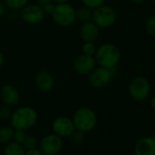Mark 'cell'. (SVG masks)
Masks as SVG:
<instances>
[{"label": "cell", "mask_w": 155, "mask_h": 155, "mask_svg": "<svg viewBox=\"0 0 155 155\" xmlns=\"http://www.w3.org/2000/svg\"><path fill=\"white\" fill-rule=\"evenodd\" d=\"M27 133L25 130H14V134H13V139L12 140L19 143V144H23L25 139H26Z\"/></svg>", "instance_id": "obj_25"}, {"label": "cell", "mask_w": 155, "mask_h": 155, "mask_svg": "<svg viewBox=\"0 0 155 155\" xmlns=\"http://www.w3.org/2000/svg\"><path fill=\"white\" fill-rule=\"evenodd\" d=\"M70 140L71 143L75 146H81L84 143L85 141V133L80 130H75L71 135H70Z\"/></svg>", "instance_id": "obj_20"}, {"label": "cell", "mask_w": 155, "mask_h": 155, "mask_svg": "<svg viewBox=\"0 0 155 155\" xmlns=\"http://www.w3.org/2000/svg\"><path fill=\"white\" fill-rule=\"evenodd\" d=\"M2 120V117H1V114H0V120Z\"/></svg>", "instance_id": "obj_36"}, {"label": "cell", "mask_w": 155, "mask_h": 155, "mask_svg": "<svg viewBox=\"0 0 155 155\" xmlns=\"http://www.w3.org/2000/svg\"><path fill=\"white\" fill-rule=\"evenodd\" d=\"M12 111L13 110H11V107L4 105L1 109H0V114H1L2 120H8V119H10Z\"/></svg>", "instance_id": "obj_26"}, {"label": "cell", "mask_w": 155, "mask_h": 155, "mask_svg": "<svg viewBox=\"0 0 155 155\" xmlns=\"http://www.w3.org/2000/svg\"><path fill=\"white\" fill-rule=\"evenodd\" d=\"M35 86L41 92H49L53 90L55 86V79L53 75L47 71L41 70L38 72L35 76Z\"/></svg>", "instance_id": "obj_13"}, {"label": "cell", "mask_w": 155, "mask_h": 155, "mask_svg": "<svg viewBox=\"0 0 155 155\" xmlns=\"http://www.w3.org/2000/svg\"><path fill=\"white\" fill-rule=\"evenodd\" d=\"M25 155H44L41 150L37 147V148H33V149H28L26 150Z\"/></svg>", "instance_id": "obj_28"}, {"label": "cell", "mask_w": 155, "mask_h": 155, "mask_svg": "<svg viewBox=\"0 0 155 155\" xmlns=\"http://www.w3.org/2000/svg\"><path fill=\"white\" fill-rule=\"evenodd\" d=\"M97 66L108 69L115 68L121 58L120 49L114 43L107 42L97 47L94 55Z\"/></svg>", "instance_id": "obj_1"}, {"label": "cell", "mask_w": 155, "mask_h": 155, "mask_svg": "<svg viewBox=\"0 0 155 155\" xmlns=\"http://www.w3.org/2000/svg\"><path fill=\"white\" fill-rule=\"evenodd\" d=\"M128 92L133 101H142L150 96V83L145 77L136 76L129 83Z\"/></svg>", "instance_id": "obj_5"}, {"label": "cell", "mask_w": 155, "mask_h": 155, "mask_svg": "<svg viewBox=\"0 0 155 155\" xmlns=\"http://www.w3.org/2000/svg\"><path fill=\"white\" fill-rule=\"evenodd\" d=\"M72 120L77 130L87 133L96 128L98 116L92 109L89 107H81L74 112Z\"/></svg>", "instance_id": "obj_3"}, {"label": "cell", "mask_w": 155, "mask_h": 155, "mask_svg": "<svg viewBox=\"0 0 155 155\" xmlns=\"http://www.w3.org/2000/svg\"><path fill=\"white\" fill-rule=\"evenodd\" d=\"M54 6L55 5L53 4V2H50V3H48V4L42 6V8L44 10L45 14L46 15H51V13H52V11L54 9Z\"/></svg>", "instance_id": "obj_27"}, {"label": "cell", "mask_w": 155, "mask_h": 155, "mask_svg": "<svg viewBox=\"0 0 155 155\" xmlns=\"http://www.w3.org/2000/svg\"><path fill=\"white\" fill-rule=\"evenodd\" d=\"M113 69H108L102 67H96L88 76L91 87L95 90H102L106 88L113 77Z\"/></svg>", "instance_id": "obj_7"}, {"label": "cell", "mask_w": 155, "mask_h": 155, "mask_svg": "<svg viewBox=\"0 0 155 155\" xmlns=\"http://www.w3.org/2000/svg\"><path fill=\"white\" fill-rule=\"evenodd\" d=\"M38 148L44 155H58L63 148L62 138L55 133H48L38 141Z\"/></svg>", "instance_id": "obj_8"}, {"label": "cell", "mask_w": 155, "mask_h": 155, "mask_svg": "<svg viewBox=\"0 0 155 155\" xmlns=\"http://www.w3.org/2000/svg\"><path fill=\"white\" fill-rule=\"evenodd\" d=\"M100 29L92 20L82 23L80 28V37L83 42H95L100 37Z\"/></svg>", "instance_id": "obj_15"}, {"label": "cell", "mask_w": 155, "mask_h": 155, "mask_svg": "<svg viewBox=\"0 0 155 155\" xmlns=\"http://www.w3.org/2000/svg\"><path fill=\"white\" fill-rule=\"evenodd\" d=\"M150 107L153 110V111L155 112V94L152 96V98L150 100Z\"/></svg>", "instance_id": "obj_31"}, {"label": "cell", "mask_w": 155, "mask_h": 155, "mask_svg": "<svg viewBox=\"0 0 155 155\" xmlns=\"http://www.w3.org/2000/svg\"><path fill=\"white\" fill-rule=\"evenodd\" d=\"M53 133L57 134L60 138H69L70 135L76 130L72 118L67 116L57 117L51 124Z\"/></svg>", "instance_id": "obj_10"}, {"label": "cell", "mask_w": 155, "mask_h": 155, "mask_svg": "<svg viewBox=\"0 0 155 155\" xmlns=\"http://www.w3.org/2000/svg\"><path fill=\"white\" fill-rule=\"evenodd\" d=\"M69 0H52V2L55 4H61V3H68Z\"/></svg>", "instance_id": "obj_33"}, {"label": "cell", "mask_w": 155, "mask_h": 155, "mask_svg": "<svg viewBox=\"0 0 155 155\" xmlns=\"http://www.w3.org/2000/svg\"><path fill=\"white\" fill-rule=\"evenodd\" d=\"M20 16L24 22L29 25H38L41 23L46 14L38 4H28L20 10Z\"/></svg>", "instance_id": "obj_9"}, {"label": "cell", "mask_w": 155, "mask_h": 155, "mask_svg": "<svg viewBox=\"0 0 155 155\" xmlns=\"http://www.w3.org/2000/svg\"><path fill=\"white\" fill-rule=\"evenodd\" d=\"M38 120V114L37 110L30 106H21L12 111L10 120V126L14 130H28L33 128Z\"/></svg>", "instance_id": "obj_2"}, {"label": "cell", "mask_w": 155, "mask_h": 155, "mask_svg": "<svg viewBox=\"0 0 155 155\" xmlns=\"http://www.w3.org/2000/svg\"><path fill=\"white\" fill-rule=\"evenodd\" d=\"M50 2H52V0H37V4H38L41 7Z\"/></svg>", "instance_id": "obj_30"}, {"label": "cell", "mask_w": 155, "mask_h": 155, "mask_svg": "<svg viewBox=\"0 0 155 155\" xmlns=\"http://www.w3.org/2000/svg\"><path fill=\"white\" fill-rule=\"evenodd\" d=\"M150 1H151V2H152L153 4H155V0H150Z\"/></svg>", "instance_id": "obj_35"}, {"label": "cell", "mask_w": 155, "mask_h": 155, "mask_svg": "<svg viewBox=\"0 0 155 155\" xmlns=\"http://www.w3.org/2000/svg\"><path fill=\"white\" fill-rule=\"evenodd\" d=\"M50 16L56 25L68 28L76 22V8L68 2L56 4Z\"/></svg>", "instance_id": "obj_4"}, {"label": "cell", "mask_w": 155, "mask_h": 155, "mask_svg": "<svg viewBox=\"0 0 155 155\" xmlns=\"http://www.w3.org/2000/svg\"><path fill=\"white\" fill-rule=\"evenodd\" d=\"M81 50H82V54L89 55V56H94L95 52L97 50L95 42H84L81 47Z\"/></svg>", "instance_id": "obj_24"}, {"label": "cell", "mask_w": 155, "mask_h": 155, "mask_svg": "<svg viewBox=\"0 0 155 155\" xmlns=\"http://www.w3.org/2000/svg\"><path fill=\"white\" fill-rule=\"evenodd\" d=\"M38 140L37 139L36 136L34 135H28L26 136V139L23 142V146L26 150L28 149H33V148H37L38 146Z\"/></svg>", "instance_id": "obj_22"}, {"label": "cell", "mask_w": 155, "mask_h": 155, "mask_svg": "<svg viewBox=\"0 0 155 155\" xmlns=\"http://www.w3.org/2000/svg\"><path fill=\"white\" fill-rule=\"evenodd\" d=\"M145 30L150 37H155V14L151 15L145 23Z\"/></svg>", "instance_id": "obj_21"}, {"label": "cell", "mask_w": 155, "mask_h": 155, "mask_svg": "<svg viewBox=\"0 0 155 155\" xmlns=\"http://www.w3.org/2000/svg\"><path fill=\"white\" fill-rule=\"evenodd\" d=\"M14 129L11 126L0 127V144H7L13 139Z\"/></svg>", "instance_id": "obj_18"}, {"label": "cell", "mask_w": 155, "mask_h": 155, "mask_svg": "<svg viewBox=\"0 0 155 155\" xmlns=\"http://www.w3.org/2000/svg\"><path fill=\"white\" fill-rule=\"evenodd\" d=\"M7 8L5 6V4L3 3V1H0V18H2L5 16L6 12H7Z\"/></svg>", "instance_id": "obj_29"}, {"label": "cell", "mask_w": 155, "mask_h": 155, "mask_svg": "<svg viewBox=\"0 0 155 155\" xmlns=\"http://www.w3.org/2000/svg\"><path fill=\"white\" fill-rule=\"evenodd\" d=\"M4 61H5V57L3 55V53L0 51V68H1L4 64Z\"/></svg>", "instance_id": "obj_32"}, {"label": "cell", "mask_w": 155, "mask_h": 155, "mask_svg": "<svg viewBox=\"0 0 155 155\" xmlns=\"http://www.w3.org/2000/svg\"><path fill=\"white\" fill-rule=\"evenodd\" d=\"M154 139H155V136H154Z\"/></svg>", "instance_id": "obj_37"}, {"label": "cell", "mask_w": 155, "mask_h": 155, "mask_svg": "<svg viewBox=\"0 0 155 155\" xmlns=\"http://www.w3.org/2000/svg\"><path fill=\"white\" fill-rule=\"evenodd\" d=\"M0 100L4 105L15 107L19 103L20 94L18 90L12 84H5L0 89Z\"/></svg>", "instance_id": "obj_12"}, {"label": "cell", "mask_w": 155, "mask_h": 155, "mask_svg": "<svg viewBox=\"0 0 155 155\" xmlns=\"http://www.w3.org/2000/svg\"><path fill=\"white\" fill-rule=\"evenodd\" d=\"M92 9L84 6L78 8L76 9V21H79L81 24L91 21L92 19Z\"/></svg>", "instance_id": "obj_17"}, {"label": "cell", "mask_w": 155, "mask_h": 155, "mask_svg": "<svg viewBox=\"0 0 155 155\" xmlns=\"http://www.w3.org/2000/svg\"><path fill=\"white\" fill-rule=\"evenodd\" d=\"M3 3L10 11H18L28 4V0H3Z\"/></svg>", "instance_id": "obj_19"}, {"label": "cell", "mask_w": 155, "mask_h": 155, "mask_svg": "<svg viewBox=\"0 0 155 155\" xmlns=\"http://www.w3.org/2000/svg\"><path fill=\"white\" fill-rule=\"evenodd\" d=\"M25 152L26 149L22 144L11 140L10 142L6 144L3 155H25Z\"/></svg>", "instance_id": "obj_16"}, {"label": "cell", "mask_w": 155, "mask_h": 155, "mask_svg": "<svg viewBox=\"0 0 155 155\" xmlns=\"http://www.w3.org/2000/svg\"><path fill=\"white\" fill-rule=\"evenodd\" d=\"M91 20L100 28H109L115 24L117 12L112 7L104 4L93 10Z\"/></svg>", "instance_id": "obj_6"}, {"label": "cell", "mask_w": 155, "mask_h": 155, "mask_svg": "<svg viewBox=\"0 0 155 155\" xmlns=\"http://www.w3.org/2000/svg\"><path fill=\"white\" fill-rule=\"evenodd\" d=\"M105 1L106 0H81L82 6L87 7L92 10H94V9L98 8L99 7L104 5Z\"/></svg>", "instance_id": "obj_23"}, {"label": "cell", "mask_w": 155, "mask_h": 155, "mask_svg": "<svg viewBox=\"0 0 155 155\" xmlns=\"http://www.w3.org/2000/svg\"><path fill=\"white\" fill-rule=\"evenodd\" d=\"M130 1L133 4L140 5V4H142L143 2H145V0H130Z\"/></svg>", "instance_id": "obj_34"}, {"label": "cell", "mask_w": 155, "mask_h": 155, "mask_svg": "<svg viewBox=\"0 0 155 155\" xmlns=\"http://www.w3.org/2000/svg\"><path fill=\"white\" fill-rule=\"evenodd\" d=\"M97 63L94 56H89L85 54H81L78 56L73 62L74 70L80 75L87 76L89 75L95 68Z\"/></svg>", "instance_id": "obj_11"}, {"label": "cell", "mask_w": 155, "mask_h": 155, "mask_svg": "<svg viewBox=\"0 0 155 155\" xmlns=\"http://www.w3.org/2000/svg\"><path fill=\"white\" fill-rule=\"evenodd\" d=\"M134 155H155L154 137H142L138 140L133 148Z\"/></svg>", "instance_id": "obj_14"}]
</instances>
